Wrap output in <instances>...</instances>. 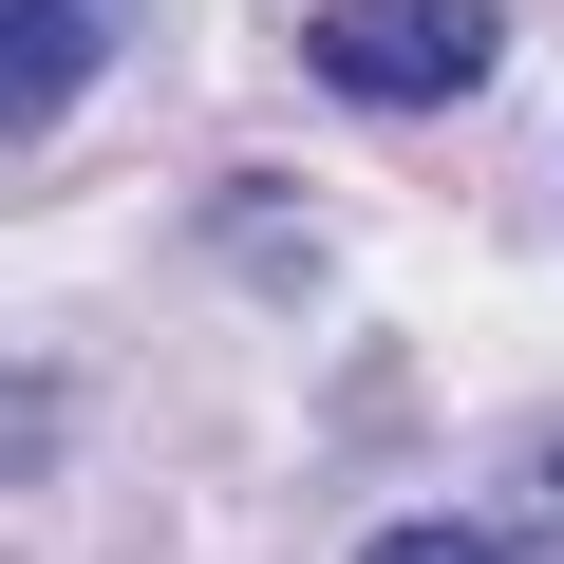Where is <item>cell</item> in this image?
Here are the masks:
<instances>
[{"label": "cell", "mask_w": 564, "mask_h": 564, "mask_svg": "<svg viewBox=\"0 0 564 564\" xmlns=\"http://www.w3.org/2000/svg\"><path fill=\"white\" fill-rule=\"evenodd\" d=\"M151 39V0H0V95H20V132L76 113V76H113Z\"/></svg>", "instance_id": "cell-2"}, {"label": "cell", "mask_w": 564, "mask_h": 564, "mask_svg": "<svg viewBox=\"0 0 564 564\" xmlns=\"http://www.w3.org/2000/svg\"><path fill=\"white\" fill-rule=\"evenodd\" d=\"M489 57H508V0H321L302 20V76L358 113H452Z\"/></svg>", "instance_id": "cell-1"}, {"label": "cell", "mask_w": 564, "mask_h": 564, "mask_svg": "<svg viewBox=\"0 0 564 564\" xmlns=\"http://www.w3.org/2000/svg\"><path fill=\"white\" fill-rule=\"evenodd\" d=\"M508 489H527V527H564V433H527V452H508Z\"/></svg>", "instance_id": "cell-4"}, {"label": "cell", "mask_w": 564, "mask_h": 564, "mask_svg": "<svg viewBox=\"0 0 564 564\" xmlns=\"http://www.w3.org/2000/svg\"><path fill=\"white\" fill-rule=\"evenodd\" d=\"M358 564H508V545H489V527H377Z\"/></svg>", "instance_id": "cell-3"}]
</instances>
